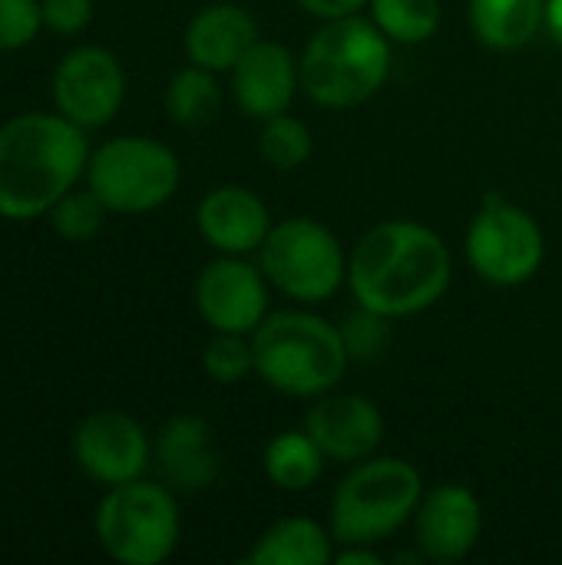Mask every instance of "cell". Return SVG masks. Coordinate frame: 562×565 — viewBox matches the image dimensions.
<instances>
[{
	"label": "cell",
	"instance_id": "obj_1",
	"mask_svg": "<svg viewBox=\"0 0 562 565\" xmlns=\"http://www.w3.org/2000/svg\"><path fill=\"white\" fill-rule=\"evenodd\" d=\"M450 248L444 238L407 218L374 225L348 258V285L358 305L384 318H411L434 308L450 288Z\"/></svg>",
	"mask_w": 562,
	"mask_h": 565
},
{
	"label": "cell",
	"instance_id": "obj_2",
	"mask_svg": "<svg viewBox=\"0 0 562 565\" xmlns=\"http://www.w3.org/2000/svg\"><path fill=\"white\" fill-rule=\"evenodd\" d=\"M86 129L63 113H23L0 126V215L13 222L50 212L86 172Z\"/></svg>",
	"mask_w": 562,
	"mask_h": 565
},
{
	"label": "cell",
	"instance_id": "obj_3",
	"mask_svg": "<svg viewBox=\"0 0 562 565\" xmlns=\"http://www.w3.org/2000/svg\"><path fill=\"white\" fill-rule=\"evenodd\" d=\"M301 89L325 109H351L368 103L391 73V40L374 20L338 17L325 20L301 60Z\"/></svg>",
	"mask_w": 562,
	"mask_h": 565
},
{
	"label": "cell",
	"instance_id": "obj_4",
	"mask_svg": "<svg viewBox=\"0 0 562 565\" xmlns=\"http://www.w3.org/2000/svg\"><path fill=\"white\" fill-rule=\"evenodd\" d=\"M255 374L278 394L321 397L351 364L338 324L311 311H275L252 331Z\"/></svg>",
	"mask_w": 562,
	"mask_h": 565
},
{
	"label": "cell",
	"instance_id": "obj_5",
	"mask_svg": "<svg viewBox=\"0 0 562 565\" xmlns=\"http://www.w3.org/2000/svg\"><path fill=\"white\" fill-rule=\"evenodd\" d=\"M424 483L417 467L397 457L361 460L331 497V536L338 543L374 546L394 536L421 507Z\"/></svg>",
	"mask_w": 562,
	"mask_h": 565
},
{
	"label": "cell",
	"instance_id": "obj_6",
	"mask_svg": "<svg viewBox=\"0 0 562 565\" xmlns=\"http://www.w3.org/2000/svg\"><path fill=\"white\" fill-rule=\"evenodd\" d=\"M179 533L182 520L172 490L142 477L109 487L96 510V540L123 565L166 563L179 546Z\"/></svg>",
	"mask_w": 562,
	"mask_h": 565
},
{
	"label": "cell",
	"instance_id": "obj_7",
	"mask_svg": "<svg viewBox=\"0 0 562 565\" xmlns=\"http://www.w3.org/2000/svg\"><path fill=\"white\" fill-rule=\"evenodd\" d=\"M182 169L169 146L149 136H116L103 142L86 166L96 199L119 215H142L166 205L179 189Z\"/></svg>",
	"mask_w": 562,
	"mask_h": 565
},
{
	"label": "cell",
	"instance_id": "obj_8",
	"mask_svg": "<svg viewBox=\"0 0 562 565\" xmlns=\"http://www.w3.org/2000/svg\"><path fill=\"white\" fill-rule=\"evenodd\" d=\"M258 265L282 295L315 305L348 281V258L328 225L308 215L275 222L258 248Z\"/></svg>",
	"mask_w": 562,
	"mask_h": 565
},
{
	"label": "cell",
	"instance_id": "obj_9",
	"mask_svg": "<svg viewBox=\"0 0 562 565\" xmlns=\"http://www.w3.org/2000/svg\"><path fill=\"white\" fill-rule=\"evenodd\" d=\"M543 252L547 242L537 218L500 195H490L467 228V262L497 288L527 285L540 271Z\"/></svg>",
	"mask_w": 562,
	"mask_h": 565
},
{
	"label": "cell",
	"instance_id": "obj_10",
	"mask_svg": "<svg viewBox=\"0 0 562 565\" xmlns=\"http://www.w3.org/2000/svg\"><path fill=\"white\" fill-rule=\"evenodd\" d=\"M126 99L123 63L103 46L70 50L53 73V103L70 122L83 129H99L113 122Z\"/></svg>",
	"mask_w": 562,
	"mask_h": 565
},
{
	"label": "cell",
	"instance_id": "obj_11",
	"mask_svg": "<svg viewBox=\"0 0 562 565\" xmlns=\"http://www.w3.org/2000/svg\"><path fill=\"white\" fill-rule=\"evenodd\" d=\"M195 308L212 331L252 334L268 318V278L245 255L209 262L195 281Z\"/></svg>",
	"mask_w": 562,
	"mask_h": 565
},
{
	"label": "cell",
	"instance_id": "obj_12",
	"mask_svg": "<svg viewBox=\"0 0 562 565\" xmlns=\"http://www.w3.org/2000/svg\"><path fill=\"white\" fill-rule=\"evenodd\" d=\"M149 454L152 447L146 430L119 411H96L73 434V457L79 470L103 487L139 480L149 467Z\"/></svg>",
	"mask_w": 562,
	"mask_h": 565
},
{
	"label": "cell",
	"instance_id": "obj_13",
	"mask_svg": "<svg viewBox=\"0 0 562 565\" xmlns=\"http://www.w3.org/2000/svg\"><path fill=\"white\" fill-rule=\"evenodd\" d=\"M305 430L328 460L361 463L374 457L384 440V417L374 401L361 394H321L305 414Z\"/></svg>",
	"mask_w": 562,
	"mask_h": 565
},
{
	"label": "cell",
	"instance_id": "obj_14",
	"mask_svg": "<svg viewBox=\"0 0 562 565\" xmlns=\"http://www.w3.org/2000/svg\"><path fill=\"white\" fill-rule=\"evenodd\" d=\"M417 546L434 563H460L474 553L484 530V507L474 490L441 483L424 493L417 513Z\"/></svg>",
	"mask_w": 562,
	"mask_h": 565
},
{
	"label": "cell",
	"instance_id": "obj_15",
	"mask_svg": "<svg viewBox=\"0 0 562 565\" xmlns=\"http://www.w3.org/2000/svg\"><path fill=\"white\" fill-rule=\"evenodd\" d=\"M301 89V70L288 46L275 40H255L245 56L232 66V96L238 109L252 119H272L288 113L295 93Z\"/></svg>",
	"mask_w": 562,
	"mask_h": 565
},
{
	"label": "cell",
	"instance_id": "obj_16",
	"mask_svg": "<svg viewBox=\"0 0 562 565\" xmlns=\"http://www.w3.org/2000/svg\"><path fill=\"white\" fill-rule=\"evenodd\" d=\"M195 222L202 238L219 255H252L272 232L268 205L242 185H219L205 192Z\"/></svg>",
	"mask_w": 562,
	"mask_h": 565
},
{
	"label": "cell",
	"instance_id": "obj_17",
	"mask_svg": "<svg viewBox=\"0 0 562 565\" xmlns=\"http://www.w3.org/2000/svg\"><path fill=\"white\" fill-rule=\"evenodd\" d=\"M156 463L172 493H202L219 480L212 430L195 414L172 417L156 440Z\"/></svg>",
	"mask_w": 562,
	"mask_h": 565
},
{
	"label": "cell",
	"instance_id": "obj_18",
	"mask_svg": "<svg viewBox=\"0 0 562 565\" xmlns=\"http://www.w3.org/2000/svg\"><path fill=\"white\" fill-rule=\"evenodd\" d=\"M258 40V23L238 3H209L185 26L189 63L212 73H232L245 50Z\"/></svg>",
	"mask_w": 562,
	"mask_h": 565
},
{
	"label": "cell",
	"instance_id": "obj_19",
	"mask_svg": "<svg viewBox=\"0 0 562 565\" xmlns=\"http://www.w3.org/2000/svg\"><path fill=\"white\" fill-rule=\"evenodd\" d=\"M335 536L308 520V516H288L272 523L245 556L248 565H328L335 563Z\"/></svg>",
	"mask_w": 562,
	"mask_h": 565
},
{
	"label": "cell",
	"instance_id": "obj_20",
	"mask_svg": "<svg viewBox=\"0 0 562 565\" xmlns=\"http://www.w3.org/2000/svg\"><path fill=\"white\" fill-rule=\"evenodd\" d=\"M547 23V0H470V26L490 50H520Z\"/></svg>",
	"mask_w": 562,
	"mask_h": 565
},
{
	"label": "cell",
	"instance_id": "obj_21",
	"mask_svg": "<svg viewBox=\"0 0 562 565\" xmlns=\"http://www.w3.org/2000/svg\"><path fill=\"white\" fill-rule=\"evenodd\" d=\"M325 450L315 444L308 430H285L265 447V473L268 480L285 493H305L311 490L325 473Z\"/></svg>",
	"mask_w": 562,
	"mask_h": 565
},
{
	"label": "cell",
	"instance_id": "obj_22",
	"mask_svg": "<svg viewBox=\"0 0 562 565\" xmlns=\"http://www.w3.org/2000/svg\"><path fill=\"white\" fill-rule=\"evenodd\" d=\"M222 109V86L212 70L205 66H182L166 86V113L176 126L202 129Z\"/></svg>",
	"mask_w": 562,
	"mask_h": 565
},
{
	"label": "cell",
	"instance_id": "obj_23",
	"mask_svg": "<svg viewBox=\"0 0 562 565\" xmlns=\"http://www.w3.org/2000/svg\"><path fill=\"white\" fill-rule=\"evenodd\" d=\"M371 20L391 43H427L441 26V0H371Z\"/></svg>",
	"mask_w": 562,
	"mask_h": 565
},
{
	"label": "cell",
	"instance_id": "obj_24",
	"mask_svg": "<svg viewBox=\"0 0 562 565\" xmlns=\"http://www.w3.org/2000/svg\"><path fill=\"white\" fill-rule=\"evenodd\" d=\"M258 156L278 169V172H291L301 169L311 159V132L301 119L278 113L272 119L262 122V136H258Z\"/></svg>",
	"mask_w": 562,
	"mask_h": 565
},
{
	"label": "cell",
	"instance_id": "obj_25",
	"mask_svg": "<svg viewBox=\"0 0 562 565\" xmlns=\"http://www.w3.org/2000/svg\"><path fill=\"white\" fill-rule=\"evenodd\" d=\"M202 367L215 384H238L255 371V348L248 334L215 331L202 351Z\"/></svg>",
	"mask_w": 562,
	"mask_h": 565
},
{
	"label": "cell",
	"instance_id": "obj_26",
	"mask_svg": "<svg viewBox=\"0 0 562 565\" xmlns=\"http://www.w3.org/2000/svg\"><path fill=\"white\" fill-rule=\"evenodd\" d=\"M106 212H109V209L96 199L93 189H86V192L70 189V192L50 209V225H53V232H56L60 238H66V242H89V238L99 235L103 215H106Z\"/></svg>",
	"mask_w": 562,
	"mask_h": 565
},
{
	"label": "cell",
	"instance_id": "obj_27",
	"mask_svg": "<svg viewBox=\"0 0 562 565\" xmlns=\"http://www.w3.org/2000/svg\"><path fill=\"white\" fill-rule=\"evenodd\" d=\"M391 318L358 305L351 315H344V321L338 324L341 338H344V348H348V358L351 364H371L378 361L384 351H388V341H391V328H388Z\"/></svg>",
	"mask_w": 562,
	"mask_h": 565
},
{
	"label": "cell",
	"instance_id": "obj_28",
	"mask_svg": "<svg viewBox=\"0 0 562 565\" xmlns=\"http://www.w3.org/2000/svg\"><path fill=\"white\" fill-rule=\"evenodd\" d=\"M43 26L40 0H0V50H23Z\"/></svg>",
	"mask_w": 562,
	"mask_h": 565
},
{
	"label": "cell",
	"instance_id": "obj_29",
	"mask_svg": "<svg viewBox=\"0 0 562 565\" xmlns=\"http://www.w3.org/2000/svg\"><path fill=\"white\" fill-rule=\"evenodd\" d=\"M40 10H43V26L63 36L86 30L93 20V0H40Z\"/></svg>",
	"mask_w": 562,
	"mask_h": 565
},
{
	"label": "cell",
	"instance_id": "obj_30",
	"mask_svg": "<svg viewBox=\"0 0 562 565\" xmlns=\"http://www.w3.org/2000/svg\"><path fill=\"white\" fill-rule=\"evenodd\" d=\"M311 17L318 20H338V17H354L361 13L371 0H298Z\"/></svg>",
	"mask_w": 562,
	"mask_h": 565
},
{
	"label": "cell",
	"instance_id": "obj_31",
	"mask_svg": "<svg viewBox=\"0 0 562 565\" xmlns=\"http://www.w3.org/2000/svg\"><path fill=\"white\" fill-rule=\"evenodd\" d=\"M335 565H381V556L374 553V546L348 543L341 553H335Z\"/></svg>",
	"mask_w": 562,
	"mask_h": 565
},
{
	"label": "cell",
	"instance_id": "obj_32",
	"mask_svg": "<svg viewBox=\"0 0 562 565\" xmlns=\"http://www.w3.org/2000/svg\"><path fill=\"white\" fill-rule=\"evenodd\" d=\"M543 26L550 30V36L562 46V0H547V23Z\"/></svg>",
	"mask_w": 562,
	"mask_h": 565
}]
</instances>
